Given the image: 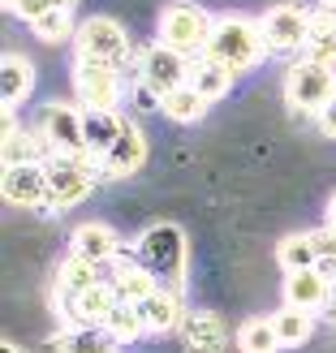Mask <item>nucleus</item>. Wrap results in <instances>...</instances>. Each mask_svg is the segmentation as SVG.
I'll use <instances>...</instances> for the list:
<instances>
[{
  "instance_id": "obj_1",
  "label": "nucleus",
  "mask_w": 336,
  "mask_h": 353,
  "mask_svg": "<svg viewBox=\"0 0 336 353\" xmlns=\"http://www.w3.org/2000/svg\"><path fill=\"white\" fill-rule=\"evenodd\" d=\"M130 254L168 289H186V272H190V241L181 224H151L134 237Z\"/></svg>"
},
{
  "instance_id": "obj_2",
  "label": "nucleus",
  "mask_w": 336,
  "mask_h": 353,
  "mask_svg": "<svg viewBox=\"0 0 336 353\" xmlns=\"http://www.w3.org/2000/svg\"><path fill=\"white\" fill-rule=\"evenodd\" d=\"M207 57L224 61L233 74L255 69L263 57H272V52H268V39H263V22H255V17H241V13L216 17V30H211Z\"/></svg>"
},
{
  "instance_id": "obj_3",
  "label": "nucleus",
  "mask_w": 336,
  "mask_h": 353,
  "mask_svg": "<svg viewBox=\"0 0 336 353\" xmlns=\"http://www.w3.org/2000/svg\"><path fill=\"white\" fill-rule=\"evenodd\" d=\"M99 176H103V168H99V160L91 151H82V155H48V211L78 207L86 194L95 190Z\"/></svg>"
},
{
  "instance_id": "obj_4",
  "label": "nucleus",
  "mask_w": 336,
  "mask_h": 353,
  "mask_svg": "<svg viewBox=\"0 0 336 353\" xmlns=\"http://www.w3.org/2000/svg\"><path fill=\"white\" fill-rule=\"evenodd\" d=\"M211 30H216V17L194 0H172L160 13V43L186 52V57H203L211 43Z\"/></svg>"
},
{
  "instance_id": "obj_5",
  "label": "nucleus",
  "mask_w": 336,
  "mask_h": 353,
  "mask_svg": "<svg viewBox=\"0 0 336 353\" xmlns=\"http://www.w3.org/2000/svg\"><path fill=\"white\" fill-rule=\"evenodd\" d=\"M285 99H289V108L306 112V117H319L336 99V69L297 57L289 65V74H285Z\"/></svg>"
},
{
  "instance_id": "obj_6",
  "label": "nucleus",
  "mask_w": 336,
  "mask_h": 353,
  "mask_svg": "<svg viewBox=\"0 0 336 353\" xmlns=\"http://www.w3.org/2000/svg\"><path fill=\"white\" fill-rule=\"evenodd\" d=\"M74 91L86 112H121V69L91 57H74Z\"/></svg>"
},
{
  "instance_id": "obj_7",
  "label": "nucleus",
  "mask_w": 336,
  "mask_h": 353,
  "mask_svg": "<svg viewBox=\"0 0 336 353\" xmlns=\"http://www.w3.org/2000/svg\"><path fill=\"white\" fill-rule=\"evenodd\" d=\"M74 48H78V57H91V61L117 65V69H126V61H130V34L108 13L86 17L78 26V34H74Z\"/></svg>"
},
{
  "instance_id": "obj_8",
  "label": "nucleus",
  "mask_w": 336,
  "mask_h": 353,
  "mask_svg": "<svg viewBox=\"0 0 336 353\" xmlns=\"http://www.w3.org/2000/svg\"><path fill=\"white\" fill-rule=\"evenodd\" d=\"M259 22H263V39H268L272 57H302L310 26H315V13H306L302 5H276Z\"/></svg>"
},
{
  "instance_id": "obj_9",
  "label": "nucleus",
  "mask_w": 336,
  "mask_h": 353,
  "mask_svg": "<svg viewBox=\"0 0 336 353\" xmlns=\"http://www.w3.org/2000/svg\"><path fill=\"white\" fill-rule=\"evenodd\" d=\"M34 130L43 134V143H48L52 155H82L86 151V108L52 99Z\"/></svg>"
},
{
  "instance_id": "obj_10",
  "label": "nucleus",
  "mask_w": 336,
  "mask_h": 353,
  "mask_svg": "<svg viewBox=\"0 0 336 353\" xmlns=\"http://www.w3.org/2000/svg\"><path fill=\"white\" fill-rule=\"evenodd\" d=\"M190 57L186 52H177L168 43H155L143 52V61H138V78H143V86L155 95V99H164L168 91H177V86H186L190 82Z\"/></svg>"
},
{
  "instance_id": "obj_11",
  "label": "nucleus",
  "mask_w": 336,
  "mask_h": 353,
  "mask_svg": "<svg viewBox=\"0 0 336 353\" xmlns=\"http://www.w3.org/2000/svg\"><path fill=\"white\" fill-rule=\"evenodd\" d=\"M69 254H74V259H86V263H95V268L108 272L112 263L126 254V245H121V237H117L112 224L86 220V224H78L74 233H69Z\"/></svg>"
},
{
  "instance_id": "obj_12",
  "label": "nucleus",
  "mask_w": 336,
  "mask_h": 353,
  "mask_svg": "<svg viewBox=\"0 0 336 353\" xmlns=\"http://www.w3.org/2000/svg\"><path fill=\"white\" fill-rule=\"evenodd\" d=\"M138 314H143V323H147V336H168V332H181V319H186L181 289L155 285L143 302H138Z\"/></svg>"
},
{
  "instance_id": "obj_13",
  "label": "nucleus",
  "mask_w": 336,
  "mask_h": 353,
  "mask_svg": "<svg viewBox=\"0 0 336 353\" xmlns=\"http://www.w3.org/2000/svg\"><path fill=\"white\" fill-rule=\"evenodd\" d=\"M121 306L117 289L108 285V280H99V285L82 289V293H65L61 297V310L69 323H108V314Z\"/></svg>"
},
{
  "instance_id": "obj_14",
  "label": "nucleus",
  "mask_w": 336,
  "mask_h": 353,
  "mask_svg": "<svg viewBox=\"0 0 336 353\" xmlns=\"http://www.w3.org/2000/svg\"><path fill=\"white\" fill-rule=\"evenodd\" d=\"M336 285L319 272V268H306V272H285V306H297V310H310L319 314L328 310Z\"/></svg>"
},
{
  "instance_id": "obj_15",
  "label": "nucleus",
  "mask_w": 336,
  "mask_h": 353,
  "mask_svg": "<svg viewBox=\"0 0 336 353\" xmlns=\"http://www.w3.org/2000/svg\"><path fill=\"white\" fill-rule=\"evenodd\" d=\"M143 164H147V138L134 121H126V130L117 134V143L99 155V168H103V176H134Z\"/></svg>"
},
{
  "instance_id": "obj_16",
  "label": "nucleus",
  "mask_w": 336,
  "mask_h": 353,
  "mask_svg": "<svg viewBox=\"0 0 336 353\" xmlns=\"http://www.w3.org/2000/svg\"><path fill=\"white\" fill-rule=\"evenodd\" d=\"M5 203L9 207H48V160L5 168Z\"/></svg>"
},
{
  "instance_id": "obj_17",
  "label": "nucleus",
  "mask_w": 336,
  "mask_h": 353,
  "mask_svg": "<svg viewBox=\"0 0 336 353\" xmlns=\"http://www.w3.org/2000/svg\"><path fill=\"white\" fill-rule=\"evenodd\" d=\"M181 345L186 353H224L228 327L216 310H186L181 319Z\"/></svg>"
},
{
  "instance_id": "obj_18",
  "label": "nucleus",
  "mask_w": 336,
  "mask_h": 353,
  "mask_svg": "<svg viewBox=\"0 0 336 353\" xmlns=\"http://www.w3.org/2000/svg\"><path fill=\"white\" fill-rule=\"evenodd\" d=\"M121 349L126 345H121L103 323H74L52 341V353H121Z\"/></svg>"
},
{
  "instance_id": "obj_19",
  "label": "nucleus",
  "mask_w": 336,
  "mask_h": 353,
  "mask_svg": "<svg viewBox=\"0 0 336 353\" xmlns=\"http://www.w3.org/2000/svg\"><path fill=\"white\" fill-rule=\"evenodd\" d=\"M34 91V65L22 52H5L0 61V99H5V117L17 112V103H26V95Z\"/></svg>"
},
{
  "instance_id": "obj_20",
  "label": "nucleus",
  "mask_w": 336,
  "mask_h": 353,
  "mask_svg": "<svg viewBox=\"0 0 336 353\" xmlns=\"http://www.w3.org/2000/svg\"><path fill=\"white\" fill-rule=\"evenodd\" d=\"M108 285L117 289V297H121V302H130V306H138V302H143V297L155 289V285H160V280H155L147 268H143V263H138L134 254H121L117 263H112V268H108Z\"/></svg>"
},
{
  "instance_id": "obj_21",
  "label": "nucleus",
  "mask_w": 336,
  "mask_h": 353,
  "mask_svg": "<svg viewBox=\"0 0 336 353\" xmlns=\"http://www.w3.org/2000/svg\"><path fill=\"white\" fill-rule=\"evenodd\" d=\"M43 134L39 130H22L13 117H5V143H0V155H5V168H17V164H43ZM52 155V151H48Z\"/></svg>"
},
{
  "instance_id": "obj_22",
  "label": "nucleus",
  "mask_w": 336,
  "mask_h": 353,
  "mask_svg": "<svg viewBox=\"0 0 336 353\" xmlns=\"http://www.w3.org/2000/svg\"><path fill=\"white\" fill-rule=\"evenodd\" d=\"M233 78H237L233 69H228L224 61H216V57H207V52L190 65V86H194V91H199L207 103L224 99V95H228V86H233Z\"/></svg>"
},
{
  "instance_id": "obj_23",
  "label": "nucleus",
  "mask_w": 336,
  "mask_h": 353,
  "mask_svg": "<svg viewBox=\"0 0 336 353\" xmlns=\"http://www.w3.org/2000/svg\"><path fill=\"white\" fill-rule=\"evenodd\" d=\"M160 112H164L168 121H177V125H194V121L207 117V99L186 82V86H177V91H168V95L160 99Z\"/></svg>"
},
{
  "instance_id": "obj_24",
  "label": "nucleus",
  "mask_w": 336,
  "mask_h": 353,
  "mask_svg": "<svg viewBox=\"0 0 336 353\" xmlns=\"http://www.w3.org/2000/svg\"><path fill=\"white\" fill-rule=\"evenodd\" d=\"M237 349L241 353H280V349H285L280 336H276L272 314H255V319H246L237 327Z\"/></svg>"
},
{
  "instance_id": "obj_25",
  "label": "nucleus",
  "mask_w": 336,
  "mask_h": 353,
  "mask_svg": "<svg viewBox=\"0 0 336 353\" xmlns=\"http://www.w3.org/2000/svg\"><path fill=\"white\" fill-rule=\"evenodd\" d=\"M272 323H276V336L285 349H297V345H306L310 341V332H315V314L310 310H297V306H280L272 314Z\"/></svg>"
},
{
  "instance_id": "obj_26",
  "label": "nucleus",
  "mask_w": 336,
  "mask_h": 353,
  "mask_svg": "<svg viewBox=\"0 0 336 353\" xmlns=\"http://www.w3.org/2000/svg\"><path fill=\"white\" fill-rule=\"evenodd\" d=\"M276 263H280L285 272L319 268V250H315L310 233H289V237H280V245H276Z\"/></svg>"
},
{
  "instance_id": "obj_27",
  "label": "nucleus",
  "mask_w": 336,
  "mask_h": 353,
  "mask_svg": "<svg viewBox=\"0 0 336 353\" xmlns=\"http://www.w3.org/2000/svg\"><path fill=\"white\" fill-rule=\"evenodd\" d=\"M99 280H108V272L95 268V263H86V259H74V254H69V259L61 263V272H57V293H61V297H65V293H82V289L99 285Z\"/></svg>"
},
{
  "instance_id": "obj_28",
  "label": "nucleus",
  "mask_w": 336,
  "mask_h": 353,
  "mask_svg": "<svg viewBox=\"0 0 336 353\" xmlns=\"http://www.w3.org/2000/svg\"><path fill=\"white\" fill-rule=\"evenodd\" d=\"M121 130H126V117L121 112H86V151L99 160V155L117 143Z\"/></svg>"
},
{
  "instance_id": "obj_29",
  "label": "nucleus",
  "mask_w": 336,
  "mask_h": 353,
  "mask_svg": "<svg viewBox=\"0 0 336 353\" xmlns=\"http://www.w3.org/2000/svg\"><path fill=\"white\" fill-rule=\"evenodd\" d=\"M302 57L336 69V26L328 22V17L315 13V26H310V39H306V48H302Z\"/></svg>"
},
{
  "instance_id": "obj_30",
  "label": "nucleus",
  "mask_w": 336,
  "mask_h": 353,
  "mask_svg": "<svg viewBox=\"0 0 336 353\" xmlns=\"http://www.w3.org/2000/svg\"><path fill=\"white\" fill-rule=\"evenodd\" d=\"M30 30H34V39H39V43H61V39H74V34H78L74 13H69V9H52V13H43L39 22H30Z\"/></svg>"
},
{
  "instance_id": "obj_31",
  "label": "nucleus",
  "mask_w": 336,
  "mask_h": 353,
  "mask_svg": "<svg viewBox=\"0 0 336 353\" xmlns=\"http://www.w3.org/2000/svg\"><path fill=\"white\" fill-rule=\"evenodd\" d=\"M112 332V336L121 341V345H134L138 336H147V323H143V314H138V306H130V302H121L112 314H108V323H103Z\"/></svg>"
},
{
  "instance_id": "obj_32",
  "label": "nucleus",
  "mask_w": 336,
  "mask_h": 353,
  "mask_svg": "<svg viewBox=\"0 0 336 353\" xmlns=\"http://www.w3.org/2000/svg\"><path fill=\"white\" fill-rule=\"evenodd\" d=\"M310 241H315V250H319V272L336 285V228L332 224H324V228H315L310 233Z\"/></svg>"
},
{
  "instance_id": "obj_33",
  "label": "nucleus",
  "mask_w": 336,
  "mask_h": 353,
  "mask_svg": "<svg viewBox=\"0 0 336 353\" xmlns=\"http://www.w3.org/2000/svg\"><path fill=\"white\" fill-rule=\"evenodd\" d=\"M43 13H52V0H22V9H17L22 22H39Z\"/></svg>"
},
{
  "instance_id": "obj_34",
  "label": "nucleus",
  "mask_w": 336,
  "mask_h": 353,
  "mask_svg": "<svg viewBox=\"0 0 336 353\" xmlns=\"http://www.w3.org/2000/svg\"><path fill=\"white\" fill-rule=\"evenodd\" d=\"M319 130H324L328 138H336V99H332V103H328V108L319 112Z\"/></svg>"
},
{
  "instance_id": "obj_35",
  "label": "nucleus",
  "mask_w": 336,
  "mask_h": 353,
  "mask_svg": "<svg viewBox=\"0 0 336 353\" xmlns=\"http://www.w3.org/2000/svg\"><path fill=\"white\" fill-rule=\"evenodd\" d=\"M319 17H328V22L336 26V0H324V5H319Z\"/></svg>"
},
{
  "instance_id": "obj_36",
  "label": "nucleus",
  "mask_w": 336,
  "mask_h": 353,
  "mask_svg": "<svg viewBox=\"0 0 336 353\" xmlns=\"http://www.w3.org/2000/svg\"><path fill=\"white\" fill-rule=\"evenodd\" d=\"M52 9H69V13H74V9H78V0H52Z\"/></svg>"
},
{
  "instance_id": "obj_37",
  "label": "nucleus",
  "mask_w": 336,
  "mask_h": 353,
  "mask_svg": "<svg viewBox=\"0 0 336 353\" xmlns=\"http://www.w3.org/2000/svg\"><path fill=\"white\" fill-rule=\"evenodd\" d=\"M328 224L336 228V194H332V199H328Z\"/></svg>"
},
{
  "instance_id": "obj_38",
  "label": "nucleus",
  "mask_w": 336,
  "mask_h": 353,
  "mask_svg": "<svg viewBox=\"0 0 336 353\" xmlns=\"http://www.w3.org/2000/svg\"><path fill=\"white\" fill-rule=\"evenodd\" d=\"M0 353H22V349H17L13 341H5V345H0Z\"/></svg>"
},
{
  "instance_id": "obj_39",
  "label": "nucleus",
  "mask_w": 336,
  "mask_h": 353,
  "mask_svg": "<svg viewBox=\"0 0 336 353\" xmlns=\"http://www.w3.org/2000/svg\"><path fill=\"white\" fill-rule=\"evenodd\" d=\"M328 319L336 323V293H332V302H328Z\"/></svg>"
},
{
  "instance_id": "obj_40",
  "label": "nucleus",
  "mask_w": 336,
  "mask_h": 353,
  "mask_svg": "<svg viewBox=\"0 0 336 353\" xmlns=\"http://www.w3.org/2000/svg\"><path fill=\"white\" fill-rule=\"evenodd\" d=\"M5 9H9V13H17V9H22V0H5Z\"/></svg>"
}]
</instances>
